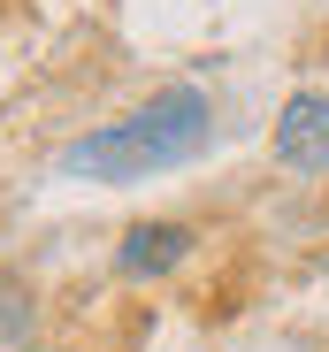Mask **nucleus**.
<instances>
[{"mask_svg": "<svg viewBox=\"0 0 329 352\" xmlns=\"http://www.w3.org/2000/svg\"><path fill=\"white\" fill-rule=\"evenodd\" d=\"M184 253H192V230H184V222H138L131 238L115 245V268L146 283V276H169Z\"/></svg>", "mask_w": 329, "mask_h": 352, "instance_id": "3", "label": "nucleus"}, {"mask_svg": "<svg viewBox=\"0 0 329 352\" xmlns=\"http://www.w3.org/2000/svg\"><path fill=\"white\" fill-rule=\"evenodd\" d=\"M207 131H214L207 100H199L192 85H177V92L146 100L138 115H123V123L77 138V146L62 153V168H69V176H100V184H138V176L184 168V161L207 146Z\"/></svg>", "mask_w": 329, "mask_h": 352, "instance_id": "1", "label": "nucleus"}, {"mask_svg": "<svg viewBox=\"0 0 329 352\" xmlns=\"http://www.w3.org/2000/svg\"><path fill=\"white\" fill-rule=\"evenodd\" d=\"M0 352H31V329L16 314H0Z\"/></svg>", "mask_w": 329, "mask_h": 352, "instance_id": "4", "label": "nucleus"}, {"mask_svg": "<svg viewBox=\"0 0 329 352\" xmlns=\"http://www.w3.org/2000/svg\"><path fill=\"white\" fill-rule=\"evenodd\" d=\"M276 161L299 168V176H321L329 168V100L321 92H299L276 115Z\"/></svg>", "mask_w": 329, "mask_h": 352, "instance_id": "2", "label": "nucleus"}]
</instances>
